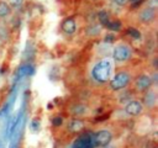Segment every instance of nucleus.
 Returning a JSON list of instances; mask_svg holds the SVG:
<instances>
[{"instance_id":"f257e3e1","label":"nucleus","mask_w":158,"mask_h":148,"mask_svg":"<svg viewBox=\"0 0 158 148\" xmlns=\"http://www.w3.org/2000/svg\"><path fill=\"white\" fill-rule=\"evenodd\" d=\"M111 70H112V63L110 59L104 58L98 60L94 67L91 68V78L100 84L107 83L111 76Z\"/></svg>"},{"instance_id":"f03ea898","label":"nucleus","mask_w":158,"mask_h":148,"mask_svg":"<svg viewBox=\"0 0 158 148\" xmlns=\"http://www.w3.org/2000/svg\"><path fill=\"white\" fill-rule=\"evenodd\" d=\"M130 83H131V74L126 70H120L110 80V88L115 91H118L125 89Z\"/></svg>"},{"instance_id":"7ed1b4c3","label":"nucleus","mask_w":158,"mask_h":148,"mask_svg":"<svg viewBox=\"0 0 158 148\" xmlns=\"http://www.w3.org/2000/svg\"><path fill=\"white\" fill-rule=\"evenodd\" d=\"M132 57V49L130 46L120 43L117 46H115V48L112 49V59L117 63L121 62H126Z\"/></svg>"},{"instance_id":"20e7f679","label":"nucleus","mask_w":158,"mask_h":148,"mask_svg":"<svg viewBox=\"0 0 158 148\" xmlns=\"http://www.w3.org/2000/svg\"><path fill=\"white\" fill-rule=\"evenodd\" d=\"M94 144L95 147H105L111 143L112 141V133L109 130H99L93 134Z\"/></svg>"},{"instance_id":"39448f33","label":"nucleus","mask_w":158,"mask_h":148,"mask_svg":"<svg viewBox=\"0 0 158 148\" xmlns=\"http://www.w3.org/2000/svg\"><path fill=\"white\" fill-rule=\"evenodd\" d=\"M94 138L91 133H81L72 144V148H94Z\"/></svg>"},{"instance_id":"423d86ee","label":"nucleus","mask_w":158,"mask_h":148,"mask_svg":"<svg viewBox=\"0 0 158 148\" xmlns=\"http://www.w3.org/2000/svg\"><path fill=\"white\" fill-rule=\"evenodd\" d=\"M125 112L131 117H137L143 112V105L139 100H130L125 105Z\"/></svg>"},{"instance_id":"0eeeda50","label":"nucleus","mask_w":158,"mask_h":148,"mask_svg":"<svg viewBox=\"0 0 158 148\" xmlns=\"http://www.w3.org/2000/svg\"><path fill=\"white\" fill-rule=\"evenodd\" d=\"M138 18L144 25L152 23L156 18V9L149 7V6H146V7L141 9V11L138 12Z\"/></svg>"},{"instance_id":"6e6552de","label":"nucleus","mask_w":158,"mask_h":148,"mask_svg":"<svg viewBox=\"0 0 158 148\" xmlns=\"http://www.w3.org/2000/svg\"><path fill=\"white\" fill-rule=\"evenodd\" d=\"M152 84H153V80L147 74H142L138 78H136V80H135V88L138 91H143V92L147 91L148 89H151Z\"/></svg>"},{"instance_id":"1a4fd4ad","label":"nucleus","mask_w":158,"mask_h":148,"mask_svg":"<svg viewBox=\"0 0 158 148\" xmlns=\"http://www.w3.org/2000/svg\"><path fill=\"white\" fill-rule=\"evenodd\" d=\"M142 105L148 107V109H153L156 105H157V94L154 90L152 89H148L147 91H144V95H143V99H142Z\"/></svg>"},{"instance_id":"9d476101","label":"nucleus","mask_w":158,"mask_h":148,"mask_svg":"<svg viewBox=\"0 0 158 148\" xmlns=\"http://www.w3.org/2000/svg\"><path fill=\"white\" fill-rule=\"evenodd\" d=\"M60 28L65 35H73L77 31V22L73 17H67L62 21Z\"/></svg>"},{"instance_id":"9b49d317","label":"nucleus","mask_w":158,"mask_h":148,"mask_svg":"<svg viewBox=\"0 0 158 148\" xmlns=\"http://www.w3.org/2000/svg\"><path fill=\"white\" fill-rule=\"evenodd\" d=\"M84 127H85L84 121L80 120V118H77V117H74L73 120H70L69 123H68V130L70 132H75V133L81 132L84 130Z\"/></svg>"},{"instance_id":"f8f14e48","label":"nucleus","mask_w":158,"mask_h":148,"mask_svg":"<svg viewBox=\"0 0 158 148\" xmlns=\"http://www.w3.org/2000/svg\"><path fill=\"white\" fill-rule=\"evenodd\" d=\"M86 112H88V106L84 104H80V102H78L70 107V113L73 116H75L77 118H79L80 116H84Z\"/></svg>"},{"instance_id":"ddd939ff","label":"nucleus","mask_w":158,"mask_h":148,"mask_svg":"<svg viewBox=\"0 0 158 148\" xmlns=\"http://www.w3.org/2000/svg\"><path fill=\"white\" fill-rule=\"evenodd\" d=\"M11 14V7L6 1H0V18H6Z\"/></svg>"},{"instance_id":"4468645a","label":"nucleus","mask_w":158,"mask_h":148,"mask_svg":"<svg viewBox=\"0 0 158 148\" xmlns=\"http://www.w3.org/2000/svg\"><path fill=\"white\" fill-rule=\"evenodd\" d=\"M98 20H99V22H100L102 26H106V25L110 22L109 12L105 11V10H100V11L98 12Z\"/></svg>"},{"instance_id":"2eb2a0df","label":"nucleus","mask_w":158,"mask_h":148,"mask_svg":"<svg viewBox=\"0 0 158 148\" xmlns=\"http://www.w3.org/2000/svg\"><path fill=\"white\" fill-rule=\"evenodd\" d=\"M30 128H31L33 132L38 131V130L41 128V120H40V118H37V117H35V118L30 122Z\"/></svg>"},{"instance_id":"dca6fc26","label":"nucleus","mask_w":158,"mask_h":148,"mask_svg":"<svg viewBox=\"0 0 158 148\" xmlns=\"http://www.w3.org/2000/svg\"><path fill=\"white\" fill-rule=\"evenodd\" d=\"M106 27L111 31H118V30H121V22L120 21H110L106 25Z\"/></svg>"},{"instance_id":"f3484780","label":"nucleus","mask_w":158,"mask_h":148,"mask_svg":"<svg viewBox=\"0 0 158 148\" xmlns=\"http://www.w3.org/2000/svg\"><path fill=\"white\" fill-rule=\"evenodd\" d=\"M127 33H128L130 36H132L135 39H139V38H141V32H139L137 28L128 27V28H127Z\"/></svg>"},{"instance_id":"a211bd4d","label":"nucleus","mask_w":158,"mask_h":148,"mask_svg":"<svg viewBox=\"0 0 158 148\" xmlns=\"http://www.w3.org/2000/svg\"><path fill=\"white\" fill-rule=\"evenodd\" d=\"M6 2H7V5H9L10 7H14V9H19V7H21V6H22V4H23V0H7Z\"/></svg>"},{"instance_id":"6ab92c4d","label":"nucleus","mask_w":158,"mask_h":148,"mask_svg":"<svg viewBox=\"0 0 158 148\" xmlns=\"http://www.w3.org/2000/svg\"><path fill=\"white\" fill-rule=\"evenodd\" d=\"M7 39V30L2 26H0V42H4Z\"/></svg>"},{"instance_id":"aec40b11","label":"nucleus","mask_w":158,"mask_h":148,"mask_svg":"<svg viewBox=\"0 0 158 148\" xmlns=\"http://www.w3.org/2000/svg\"><path fill=\"white\" fill-rule=\"evenodd\" d=\"M52 125L56 126V127L62 126V125H63V118H62L60 116H56V117H53V118H52Z\"/></svg>"},{"instance_id":"412c9836","label":"nucleus","mask_w":158,"mask_h":148,"mask_svg":"<svg viewBox=\"0 0 158 148\" xmlns=\"http://www.w3.org/2000/svg\"><path fill=\"white\" fill-rule=\"evenodd\" d=\"M112 1H114V4H116L117 6H126V5L128 4L127 0H112Z\"/></svg>"},{"instance_id":"4be33fe9","label":"nucleus","mask_w":158,"mask_h":148,"mask_svg":"<svg viewBox=\"0 0 158 148\" xmlns=\"http://www.w3.org/2000/svg\"><path fill=\"white\" fill-rule=\"evenodd\" d=\"M102 148H116V147H115V146H112V144L110 143V144H107V146H105V147H102Z\"/></svg>"},{"instance_id":"5701e85b","label":"nucleus","mask_w":158,"mask_h":148,"mask_svg":"<svg viewBox=\"0 0 158 148\" xmlns=\"http://www.w3.org/2000/svg\"><path fill=\"white\" fill-rule=\"evenodd\" d=\"M127 1H130V2H137V1H139V0H127Z\"/></svg>"}]
</instances>
